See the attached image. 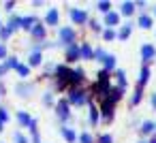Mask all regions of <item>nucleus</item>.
Returning <instances> with one entry per match:
<instances>
[{
	"label": "nucleus",
	"mask_w": 156,
	"mask_h": 143,
	"mask_svg": "<svg viewBox=\"0 0 156 143\" xmlns=\"http://www.w3.org/2000/svg\"><path fill=\"white\" fill-rule=\"evenodd\" d=\"M66 83H71V71L66 66H58L56 68V88H64Z\"/></svg>",
	"instance_id": "1"
},
{
	"label": "nucleus",
	"mask_w": 156,
	"mask_h": 143,
	"mask_svg": "<svg viewBox=\"0 0 156 143\" xmlns=\"http://www.w3.org/2000/svg\"><path fill=\"white\" fill-rule=\"evenodd\" d=\"M69 103H73V105H86L88 103V96L81 90H71L69 92Z\"/></svg>",
	"instance_id": "2"
},
{
	"label": "nucleus",
	"mask_w": 156,
	"mask_h": 143,
	"mask_svg": "<svg viewBox=\"0 0 156 143\" xmlns=\"http://www.w3.org/2000/svg\"><path fill=\"white\" fill-rule=\"evenodd\" d=\"M69 15H71V19H73L75 24H86V22H88V13L81 11V9H71Z\"/></svg>",
	"instance_id": "3"
},
{
	"label": "nucleus",
	"mask_w": 156,
	"mask_h": 143,
	"mask_svg": "<svg viewBox=\"0 0 156 143\" xmlns=\"http://www.w3.org/2000/svg\"><path fill=\"white\" fill-rule=\"evenodd\" d=\"M73 39H75V32L71 28H62L60 30V41L66 43V45H73Z\"/></svg>",
	"instance_id": "4"
},
{
	"label": "nucleus",
	"mask_w": 156,
	"mask_h": 143,
	"mask_svg": "<svg viewBox=\"0 0 156 143\" xmlns=\"http://www.w3.org/2000/svg\"><path fill=\"white\" fill-rule=\"evenodd\" d=\"M32 90H34V85H30V83H20V85L15 88V92H17L20 96H24V98H26V96H30V92H32Z\"/></svg>",
	"instance_id": "5"
},
{
	"label": "nucleus",
	"mask_w": 156,
	"mask_h": 143,
	"mask_svg": "<svg viewBox=\"0 0 156 143\" xmlns=\"http://www.w3.org/2000/svg\"><path fill=\"white\" fill-rule=\"evenodd\" d=\"M81 81H83V71H81V68L71 71V83H73V85H79Z\"/></svg>",
	"instance_id": "6"
},
{
	"label": "nucleus",
	"mask_w": 156,
	"mask_h": 143,
	"mask_svg": "<svg viewBox=\"0 0 156 143\" xmlns=\"http://www.w3.org/2000/svg\"><path fill=\"white\" fill-rule=\"evenodd\" d=\"M66 58H69V62H73V60H77L79 58V47L73 43V45H69V49H66Z\"/></svg>",
	"instance_id": "7"
},
{
	"label": "nucleus",
	"mask_w": 156,
	"mask_h": 143,
	"mask_svg": "<svg viewBox=\"0 0 156 143\" xmlns=\"http://www.w3.org/2000/svg\"><path fill=\"white\" fill-rule=\"evenodd\" d=\"M154 54H156V51H154V47H152V45H143V47H141V56H143V60H145V62H150V60L154 58Z\"/></svg>",
	"instance_id": "8"
},
{
	"label": "nucleus",
	"mask_w": 156,
	"mask_h": 143,
	"mask_svg": "<svg viewBox=\"0 0 156 143\" xmlns=\"http://www.w3.org/2000/svg\"><path fill=\"white\" fill-rule=\"evenodd\" d=\"M96 85L109 90V73H107V71H101V73H98V83H96Z\"/></svg>",
	"instance_id": "9"
},
{
	"label": "nucleus",
	"mask_w": 156,
	"mask_h": 143,
	"mask_svg": "<svg viewBox=\"0 0 156 143\" xmlns=\"http://www.w3.org/2000/svg\"><path fill=\"white\" fill-rule=\"evenodd\" d=\"M58 115H60L62 120L69 117V100H60V103H58Z\"/></svg>",
	"instance_id": "10"
},
{
	"label": "nucleus",
	"mask_w": 156,
	"mask_h": 143,
	"mask_svg": "<svg viewBox=\"0 0 156 143\" xmlns=\"http://www.w3.org/2000/svg\"><path fill=\"white\" fill-rule=\"evenodd\" d=\"M45 24H49V26H56V24H58V11H56V9L47 11V15H45Z\"/></svg>",
	"instance_id": "11"
},
{
	"label": "nucleus",
	"mask_w": 156,
	"mask_h": 143,
	"mask_svg": "<svg viewBox=\"0 0 156 143\" xmlns=\"http://www.w3.org/2000/svg\"><path fill=\"white\" fill-rule=\"evenodd\" d=\"M79 56H81V58H86V60H92V47H90L88 43H86V45H81V47H79Z\"/></svg>",
	"instance_id": "12"
},
{
	"label": "nucleus",
	"mask_w": 156,
	"mask_h": 143,
	"mask_svg": "<svg viewBox=\"0 0 156 143\" xmlns=\"http://www.w3.org/2000/svg\"><path fill=\"white\" fill-rule=\"evenodd\" d=\"M9 32H13V30H17V28H22V17H11L9 19Z\"/></svg>",
	"instance_id": "13"
},
{
	"label": "nucleus",
	"mask_w": 156,
	"mask_h": 143,
	"mask_svg": "<svg viewBox=\"0 0 156 143\" xmlns=\"http://www.w3.org/2000/svg\"><path fill=\"white\" fill-rule=\"evenodd\" d=\"M118 22H120V15L118 13H107V17H105V24L107 26H115Z\"/></svg>",
	"instance_id": "14"
},
{
	"label": "nucleus",
	"mask_w": 156,
	"mask_h": 143,
	"mask_svg": "<svg viewBox=\"0 0 156 143\" xmlns=\"http://www.w3.org/2000/svg\"><path fill=\"white\" fill-rule=\"evenodd\" d=\"M28 62H30V66H39L41 64V51H32L30 58H28Z\"/></svg>",
	"instance_id": "15"
},
{
	"label": "nucleus",
	"mask_w": 156,
	"mask_h": 143,
	"mask_svg": "<svg viewBox=\"0 0 156 143\" xmlns=\"http://www.w3.org/2000/svg\"><path fill=\"white\" fill-rule=\"evenodd\" d=\"M17 122H20L22 126H30V122H32V120H30V115H28V113L20 111V113H17Z\"/></svg>",
	"instance_id": "16"
},
{
	"label": "nucleus",
	"mask_w": 156,
	"mask_h": 143,
	"mask_svg": "<svg viewBox=\"0 0 156 143\" xmlns=\"http://www.w3.org/2000/svg\"><path fill=\"white\" fill-rule=\"evenodd\" d=\"M34 26H37L34 17H22V28H28V30H32Z\"/></svg>",
	"instance_id": "17"
},
{
	"label": "nucleus",
	"mask_w": 156,
	"mask_h": 143,
	"mask_svg": "<svg viewBox=\"0 0 156 143\" xmlns=\"http://www.w3.org/2000/svg\"><path fill=\"white\" fill-rule=\"evenodd\" d=\"M62 137H64V139H66V141H69V143H71V141H75V139H77V134H75V132H73V130H71V128H62Z\"/></svg>",
	"instance_id": "18"
},
{
	"label": "nucleus",
	"mask_w": 156,
	"mask_h": 143,
	"mask_svg": "<svg viewBox=\"0 0 156 143\" xmlns=\"http://www.w3.org/2000/svg\"><path fill=\"white\" fill-rule=\"evenodd\" d=\"M96 122H98V109L90 105V124H96Z\"/></svg>",
	"instance_id": "19"
},
{
	"label": "nucleus",
	"mask_w": 156,
	"mask_h": 143,
	"mask_svg": "<svg viewBox=\"0 0 156 143\" xmlns=\"http://www.w3.org/2000/svg\"><path fill=\"white\" fill-rule=\"evenodd\" d=\"M133 11H135V5L133 2H124L122 5V15H130Z\"/></svg>",
	"instance_id": "20"
},
{
	"label": "nucleus",
	"mask_w": 156,
	"mask_h": 143,
	"mask_svg": "<svg viewBox=\"0 0 156 143\" xmlns=\"http://www.w3.org/2000/svg\"><path fill=\"white\" fill-rule=\"evenodd\" d=\"M32 37L43 39V37H45V28H43V26H34V28H32Z\"/></svg>",
	"instance_id": "21"
},
{
	"label": "nucleus",
	"mask_w": 156,
	"mask_h": 143,
	"mask_svg": "<svg viewBox=\"0 0 156 143\" xmlns=\"http://www.w3.org/2000/svg\"><path fill=\"white\" fill-rule=\"evenodd\" d=\"M113 66H115V58H113V56H105V68L111 71Z\"/></svg>",
	"instance_id": "22"
},
{
	"label": "nucleus",
	"mask_w": 156,
	"mask_h": 143,
	"mask_svg": "<svg viewBox=\"0 0 156 143\" xmlns=\"http://www.w3.org/2000/svg\"><path fill=\"white\" fill-rule=\"evenodd\" d=\"M115 77H118V83H120V90L126 85V79H124V71H118L115 73Z\"/></svg>",
	"instance_id": "23"
},
{
	"label": "nucleus",
	"mask_w": 156,
	"mask_h": 143,
	"mask_svg": "<svg viewBox=\"0 0 156 143\" xmlns=\"http://www.w3.org/2000/svg\"><path fill=\"white\" fill-rule=\"evenodd\" d=\"M139 26H141V28H150V26H152V19H150V17H145V15H143V17H141V19H139Z\"/></svg>",
	"instance_id": "24"
},
{
	"label": "nucleus",
	"mask_w": 156,
	"mask_h": 143,
	"mask_svg": "<svg viewBox=\"0 0 156 143\" xmlns=\"http://www.w3.org/2000/svg\"><path fill=\"white\" fill-rule=\"evenodd\" d=\"M128 34H130V24H126V26L120 30V34H118V37H120V39H126Z\"/></svg>",
	"instance_id": "25"
},
{
	"label": "nucleus",
	"mask_w": 156,
	"mask_h": 143,
	"mask_svg": "<svg viewBox=\"0 0 156 143\" xmlns=\"http://www.w3.org/2000/svg\"><path fill=\"white\" fill-rule=\"evenodd\" d=\"M92 58H94V60H105V51H103V49H94V51H92Z\"/></svg>",
	"instance_id": "26"
},
{
	"label": "nucleus",
	"mask_w": 156,
	"mask_h": 143,
	"mask_svg": "<svg viewBox=\"0 0 156 143\" xmlns=\"http://www.w3.org/2000/svg\"><path fill=\"white\" fill-rule=\"evenodd\" d=\"M7 66H9V68H17V66H20V60H17V58H7Z\"/></svg>",
	"instance_id": "27"
},
{
	"label": "nucleus",
	"mask_w": 156,
	"mask_h": 143,
	"mask_svg": "<svg viewBox=\"0 0 156 143\" xmlns=\"http://www.w3.org/2000/svg\"><path fill=\"white\" fill-rule=\"evenodd\" d=\"M15 71H17V73H20L22 77H28V73H30V68H28V66H24V64H20V66H17Z\"/></svg>",
	"instance_id": "28"
},
{
	"label": "nucleus",
	"mask_w": 156,
	"mask_h": 143,
	"mask_svg": "<svg viewBox=\"0 0 156 143\" xmlns=\"http://www.w3.org/2000/svg\"><path fill=\"white\" fill-rule=\"evenodd\" d=\"M147 77H150V71H147V68H141V77H139V83H145V81H147Z\"/></svg>",
	"instance_id": "29"
},
{
	"label": "nucleus",
	"mask_w": 156,
	"mask_h": 143,
	"mask_svg": "<svg viewBox=\"0 0 156 143\" xmlns=\"http://www.w3.org/2000/svg\"><path fill=\"white\" fill-rule=\"evenodd\" d=\"M98 11L101 13H109V2H98Z\"/></svg>",
	"instance_id": "30"
},
{
	"label": "nucleus",
	"mask_w": 156,
	"mask_h": 143,
	"mask_svg": "<svg viewBox=\"0 0 156 143\" xmlns=\"http://www.w3.org/2000/svg\"><path fill=\"white\" fill-rule=\"evenodd\" d=\"M79 141H81V143H92V134H88V132H83V134L79 137Z\"/></svg>",
	"instance_id": "31"
},
{
	"label": "nucleus",
	"mask_w": 156,
	"mask_h": 143,
	"mask_svg": "<svg viewBox=\"0 0 156 143\" xmlns=\"http://www.w3.org/2000/svg\"><path fill=\"white\" fill-rule=\"evenodd\" d=\"M7 120H9V113H7V109H2V107H0V122L5 124Z\"/></svg>",
	"instance_id": "32"
},
{
	"label": "nucleus",
	"mask_w": 156,
	"mask_h": 143,
	"mask_svg": "<svg viewBox=\"0 0 156 143\" xmlns=\"http://www.w3.org/2000/svg\"><path fill=\"white\" fill-rule=\"evenodd\" d=\"M9 34H11V32H9V28H7V26L0 28V37H2V39H9Z\"/></svg>",
	"instance_id": "33"
},
{
	"label": "nucleus",
	"mask_w": 156,
	"mask_h": 143,
	"mask_svg": "<svg viewBox=\"0 0 156 143\" xmlns=\"http://www.w3.org/2000/svg\"><path fill=\"white\" fill-rule=\"evenodd\" d=\"M103 37H105L107 41H111V39L115 37V32H113V30H105V32H103Z\"/></svg>",
	"instance_id": "34"
},
{
	"label": "nucleus",
	"mask_w": 156,
	"mask_h": 143,
	"mask_svg": "<svg viewBox=\"0 0 156 143\" xmlns=\"http://www.w3.org/2000/svg\"><path fill=\"white\" fill-rule=\"evenodd\" d=\"M152 128H154V124H152V122H145L141 130H143V132H152Z\"/></svg>",
	"instance_id": "35"
},
{
	"label": "nucleus",
	"mask_w": 156,
	"mask_h": 143,
	"mask_svg": "<svg viewBox=\"0 0 156 143\" xmlns=\"http://www.w3.org/2000/svg\"><path fill=\"white\" fill-rule=\"evenodd\" d=\"M98 143H113V139H111L109 134H103V137L98 139Z\"/></svg>",
	"instance_id": "36"
},
{
	"label": "nucleus",
	"mask_w": 156,
	"mask_h": 143,
	"mask_svg": "<svg viewBox=\"0 0 156 143\" xmlns=\"http://www.w3.org/2000/svg\"><path fill=\"white\" fill-rule=\"evenodd\" d=\"M15 143H28V141H26V137H24V134L15 132Z\"/></svg>",
	"instance_id": "37"
},
{
	"label": "nucleus",
	"mask_w": 156,
	"mask_h": 143,
	"mask_svg": "<svg viewBox=\"0 0 156 143\" xmlns=\"http://www.w3.org/2000/svg\"><path fill=\"white\" fill-rule=\"evenodd\" d=\"M139 100H141V90H137V92H135V96H133V103H135V105H137Z\"/></svg>",
	"instance_id": "38"
},
{
	"label": "nucleus",
	"mask_w": 156,
	"mask_h": 143,
	"mask_svg": "<svg viewBox=\"0 0 156 143\" xmlns=\"http://www.w3.org/2000/svg\"><path fill=\"white\" fill-rule=\"evenodd\" d=\"M43 103H45V105H49V103H51V92H45V96H43Z\"/></svg>",
	"instance_id": "39"
},
{
	"label": "nucleus",
	"mask_w": 156,
	"mask_h": 143,
	"mask_svg": "<svg viewBox=\"0 0 156 143\" xmlns=\"http://www.w3.org/2000/svg\"><path fill=\"white\" fill-rule=\"evenodd\" d=\"M0 58H7V47L0 45Z\"/></svg>",
	"instance_id": "40"
},
{
	"label": "nucleus",
	"mask_w": 156,
	"mask_h": 143,
	"mask_svg": "<svg viewBox=\"0 0 156 143\" xmlns=\"http://www.w3.org/2000/svg\"><path fill=\"white\" fill-rule=\"evenodd\" d=\"M7 71H9V66H7V64H2V66H0V75H5Z\"/></svg>",
	"instance_id": "41"
},
{
	"label": "nucleus",
	"mask_w": 156,
	"mask_h": 143,
	"mask_svg": "<svg viewBox=\"0 0 156 143\" xmlns=\"http://www.w3.org/2000/svg\"><path fill=\"white\" fill-rule=\"evenodd\" d=\"M5 7H7V11H13V7H15V2H7Z\"/></svg>",
	"instance_id": "42"
},
{
	"label": "nucleus",
	"mask_w": 156,
	"mask_h": 143,
	"mask_svg": "<svg viewBox=\"0 0 156 143\" xmlns=\"http://www.w3.org/2000/svg\"><path fill=\"white\" fill-rule=\"evenodd\" d=\"M152 105H154V107H156V94H154V96H152Z\"/></svg>",
	"instance_id": "43"
},
{
	"label": "nucleus",
	"mask_w": 156,
	"mask_h": 143,
	"mask_svg": "<svg viewBox=\"0 0 156 143\" xmlns=\"http://www.w3.org/2000/svg\"><path fill=\"white\" fill-rule=\"evenodd\" d=\"M152 143H156V137H154V139H152Z\"/></svg>",
	"instance_id": "44"
},
{
	"label": "nucleus",
	"mask_w": 156,
	"mask_h": 143,
	"mask_svg": "<svg viewBox=\"0 0 156 143\" xmlns=\"http://www.w3.org/2000/svg\"><path fill=\"white\" fill-rule=\"evenodd\" d=\"M0 130H2V122H0Z\"/></svg>",
	"instance_id": "45"
}]
</instances>
